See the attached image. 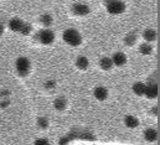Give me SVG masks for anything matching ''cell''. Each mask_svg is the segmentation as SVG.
Wrapping results in <instances>:
<instances>
[{"label":"cell","mask_w":160,"mask_h":145,"mask_svg":"<svg viewBox=\"0 0 160 145\" xmlns=\"http://www.w3.org/2000/svg\"><path fill=\"white\" fill-rule=\"evenodd\" d=\"M63 41L71 46H78L82 42V36L76 29H67L63 32Z\"/></svg>","instance_id":"obj_1"},{"label":"cell","mask_w":160,"mask_h":145,"mask_svg":"<svg viewBox=\"0 0 160 145\" xmlns=\"http://www.w3.org/2000/svg\"><path fill=\"white\" fill-rule=\"evenodd\" d=\"M15 67L20 76H26L30 71V61L26 57H19L15 62Z\"/></svg>","instance_id":"obj_2"},{"label":"cell","mask_w":160,"mask_h":145,"mask_svg":"<svg viewBox=\"0 0 160 145\" xmlns=\"http://www.w3.org/2000/svg\"><path fill=\"white\" fill-rule=\"evenodd\" d=\"M36 37H38V40L40 41L41 43H43V45H50V43H52L55 41V34H53V31H51L48 29L39 31V34H38Z\"/></svg>","instance_id":"obj_3"},{"label":"cell","mask_w":160,"mask_h":145,"mask_svg":"<svg viewBox=\"0 0 160 145\" xmlns=\"http://www.w3.org/2000/svg\"><path fill=\"white\" fill-rule=\"evenodd\" d=\"M107 10H108L109 14L118 15V14H122L125 10V4L120 0H113L111 4L107 5Z\"/></svg>","instance_id":"obj_4"},{"label":"cell","mask_w":160,"mask_h":145,"mask_svg":"<svg viewBox=\"0 0 160 145\" xmlns=\"http://www.w3.org/2000/svg\"><path fill=\"white\" fill-rule=\"evenodd\" d=\"M72 11H73V14H76V15H78V16H84V15L89 14L91 9H89V6L86 5V4L77 2V4H75V5L72 6Z\"/></svg>","instance_id":"obj_5"},{"label":"cell","mask_w":160,"mask_h":145,"mask_svg":"<svg viewBox=\"0 0 160 145\" xmlns=\"http://www.w3.org/2000/svg\"><path fill=\"white\" fill-rule=\"evenodd\" d=\"M144 94H145L148 98H150V99L157 98V97H158V86H157L155 83H150V84H148V86L145 87V92H144Z\"/></svg>","instance_id":"obj_6"},{"label":"cell","mask_w":160,"mask_h":145,"mask_svg":"<svg viewBox=\"0 0 160 145\" xmlns=\"http://www.w3.org/2000/svg\"><path fill=\"white\" fill-rule=\"evenodd\" d=\"M112 62H113V65H116V66H123L125 62H127V56L123 53V52H116L113 56H112Z\"/></svg>","instance_id":"obj_7"},{"label":"cell","mask_w":160,"mask_h":145,"mask_svg":"<svg viewBox=\"0 0 160 145\" xmlns=\"http://www.w3.org/2000/svg\"><path fill=\"white\" fill-rule=\"evenodd\" d=\"M22 24H24L22 20L18 19V18H14V19H11V20L9 21V28H10V30H12L14 32H20Z\"/></svg>","instance_id":"obj_8"},{"label":"cell","mask_w":160,"mask_h":145,"mask_svg":"<svg viewBox=\"0 0 160 145\" xmlns=\"http://www.w3.org/2000/svg\"><path fill=\"white\" fill-rule=\"evenodd\" d=\"M93 94L96 97V99L98 101H104L108 96V91L104 88V87H96L94 91H93Z\"/></svg>","instance_id":"obj_9"},{"label":"cell","mask_w":160,"mask_h":145,"mask_svg":"<svg viewBox=\"0 0 160 145\" xmlns=\"http://www.w3.org/2000/svg\"><path fill=\"white\" fill-rule=\"evenodd\" d=\"M124 123H125V125H127L128 128H130V129H134V128H137V127L139 125V120H138V118L134 117V115H127V117L124 118Z\"/></svg>","instance_id":"obj_10"},{"label":"cell","mask_w":160,"mask_h":145,"mask_svg":"<svg viewBox=\"0 0 160 145\" xmlns=\"http://www.w3.org/2000/svg\"><path fill=\"white\" fill-rule=\"evenodd\" d=\"M144 138L147 142H155L158 139V132L155 129H152V128H148L145 132H144Z\"/></svg>","instance_id":"obj_11"},{"label":"cell","mask_w":160,"mask_h":145,"mask_svg":"<svg viewBox=\"0 0 160 145\" xmlns=\"http://www.w3.org/2000/svg\"><path fill=\"white\" fill-rule=\"evenodd\" d=\"M143 37H144V40L147 41V42H153V41H155L157 40V32H155V30H153V29H147L144 32H143Z\"/></svg>","instance_id":"obj_12"},{"label":"cell","mask_w":160,"mask_h":145,"mask_svg":"<svg viewBox=\"0 0 160 145\" xmlns=\"http://www.w3.org/2000/svg\"><path fill=\"white\" fill-rule=\"evenodd\" d=\"M99 66L102 70L104 71H108L113 67V62H112V58L111 57H102L101 61H99Z\"/></svg>","instance_id":"obj_13"},{"label":"cell","mask_w":160,"mask_h":145,"mask_svg":"<svg viewBox=\"0 0 160 145\" xmlns=\"http://www.w3.org/2000/svg\"><path fill=\"white\" fill-rule=\"evenodd\" d=\"M145 87H147V84H144L143 82H135V83L133 84V92H134L137 96H144Z\"/></svg>","instance_id":"obj_14"},{"label":"cell","mask_w":160,"mask_h":145,"mask_svg":"<svg viewBox=\"0 0 160 145\" xmlns=\"http://www.w3.org/2000/svg\"><path fill=\"white\" fill-rule=\"evenodd\" d=\"M66 106H67V102H66V99L63 98V97H58V98H56L55 99V102H53V107L56 110H65L66 108Z\"/></svg>","instance_id":"obj_15"},{"label":"cell","mask_w":160,"mask_h":145,"mask_svg":"<svg viewBox=\"0 0 160 145\" xmlns=\"http://www.w3.org/2000/svg\"><path fill=\"white\" fill-rule=\"evenodd\" d=\"M88 65H89V61H88L87 57H84V56H78V57H77V60H76V66H77V68H80V70H86V68L88 67Z\"/></svg>","instance_id":"obj_16"},{"label":"cell","mask_w":160,"mask_h":145,"mask_svg":"<svg viewBox=\"0 0 160 145\" xmlns=\"http://www.w3.org/2000/svg\"><path fill=\"white\" fill-rule=\"evenodd\" d=\"M139 51H140L142 55L148 56V55H152V52H153V47H152V45H150L149 42H144V43L140 45Z\"/></svg>","instance_id":"obj_17"},{"label":"cell","mask_w":160,"mask_h":145,"mask_svg":"<svg viewBox=\"0 0 160 145\" xmlns=\"http://www.w3.org/2000/svg\"><path fill=\"white\" fill-rule=\"evenodd\" d=\"M135 41H137V36H135L134 32H130V34H128L127 36L124 37V43L127 46H133L135 43Z\"/></svg>","instance_id":"obj_18"},{"label":"cell","mask_w":160,"mask_h":145,"mask_svg":"<svg viewBox=\"0 0 160 145\" xmlns=\"http://www.w3.org/2000/svg\"><path fill=\"white\" fill-rule=\"evenodd\" d=\"M40 21L41 24H43L45 26H50L52 24V16L50 14H43V15H41Z\"/></svg>","instance_id":"obj_19"},{"label":"cell","mask_w":160,"mask_h":145,"mask_svg":"<svg viewBox=\"0 0 160 145\" xmlns=\"http://www.w3.org/2000/svg\"><path fill=\"white\" fill-rule=\"evenodd\" d=\"M38 127L41 128V129H46V128L48 127V120H47V118L40 117V118L38 119Z\"/></svg>","instance_id":"obj_20"},{"label":"cell","mask_w":160,"mask_h":145,"mask_svg":"<svg viewBox=\"0 0 160 145\" xmlns=\"http://www.w3.org/2000/svg\"><path fill=\"white\" fill-rule=\"evenodd\" d=\"M31 30H32V26L30 25V24H22V26H21V30H20V32L22 34V35H29L30 32H31Z\"/></svg>","instance_id":"obj_21"},{"label":"cell","mask_w":160,"mask_h":145,"mask_svg":"<svg viewBox=\"0 0 160 145\" xmlns=\"http://www.w3.org/2000/svg\"><path fill=\"white\" fill-rule=\"evenodd\" d=\"M45 88L47 89V91H51V89H53L55 88V86H56V83H55V81L53 79H47L46 82H45Z\"/></svg>","instance_id":"obj_22"},{"label":"cell","mask_w":160,"mask_h":145,"mask_svg":"<svg viewBox=\"0 0 160 145\" xmlns=\"http://www.w3.org/2000/svg\"><path fill=\"white\" fill-rule=\"evenodd\" d=\"M35 144L39 145V144H48V142L47 140H43V139H40V140H36L35 142Z\"/></svg>","instance_id":"obj_23"},{"label":"cell","mask_w":160,"mask_h":145,"mask_svg":"<svg viewBox=\"0 0 160 145\" xmlns=\"http://www.w3.org/2000/svg\"><path fill=\"white\" fill-rule=\"evenodd\" d=\"M2 32H4V25L0 22V36L2 35Z\"/></svg>","instance_id":"obj_24"},{"label":"cell","mask_w":160,"mask_h":145,"mask_svg":"<svg viewBox=\"0 0 160 145\" xmlns=\"http://www.w3.org/2000/svg\"><path fill=\"white\" fill-rule=\"evenodd\" d=\"M112 1H113V0H103V2H104L106 5H108V4H111Z\"/></svg>","instance_id":"obj_25"}]
</instances>
